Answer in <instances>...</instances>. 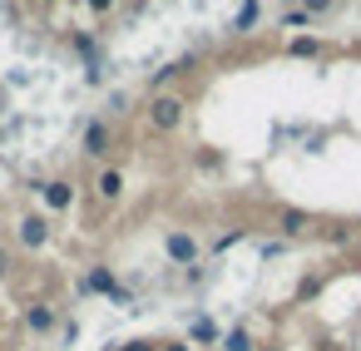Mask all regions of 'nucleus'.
<instances>
[{
    "instance_id": "ddd939ff",
    "label": "nucleus",
    "mask_w": 361,
    "mask_h": 351,
    "mask_svg": "<svg viewBox=\"0 0 361 351\" xmlns=\"http://www.w3.org/2000/svg\"><path fill=\"white\" fill-rule=\"evenodd\" d=\"M252 25H257V0H243V11H238V20H233V30H238V35H247Z\"/></svg>"
},
{
    "instance_id": "6ab92c4d",
    "label": "nucleus",
    "mask_w": 361,
    "mask_h": 351,
    "mask_svg": "<svg viewBox=\"0 0 361 351\" xmlns=\"http://www.w3.org/2000/svg\"><path fill=\"white\" fill-rule=\"evenodd\" d=\"M164 351H188V346H183V341H169V346H164Z\"/></svg>"
},
{
    "instance_id": "423d86ee",
    "label": "nucleus",
    "mask_w": 361,
    "mask_h": 351,
    "mask_svg": "<svg viewBox=\"0 0 361 351\" xmlns=\"http://www.w3.org/2000/svg\"><path fill=\"white\" fill-rule=\"evenodd\" d=\"M16 233H20L25 247H45V242H50V223H45V218H20Z\"/></svg>"
},
{
    "instance_id": "f03ea898",
    "label": "nucleus",
    "mask_w": 361,
    "mask_h": 351,
    "mask_svg": "<svg viewBox=\"0 0 361 351\" xmlns=\"http://www.w3.org/2000/svg\"><path fill=\"white\" fill-rule=\"evenodd\" d=\"M149 124H154L159 134H173V129L183 124V99H173V94H154V104H149Z\"/></svg>"
},
{
    "instance_id": "4468645a",
    "label": "nucleus",
    "mask_w": 361,
    "mask_h": 351,
    "mask_svg": "<svg viewBox=\"0 0 361 351\" xmlns=\"http://www.w3.org/2000/svg\"><path fill=\"white\" fill-rule=\"evenodd\" d=\"M287 55H297V60H312V55H322V45H317L312 35H297V40L287 45Z\"/></svg>"
},
{
    "instance_id": "9b49d317",
    "label": "nucleus",
    "mask_w": 361,
    "mask_h": 351,
    "mask_svg": "<svg viewBox=\"0 0 361 351\" xmlns=\"http://www.w3.org/2000/svg\"><path fill=\"white\" fill-rule=\"evenodd\" d=\"M218 346H223V351H257V346H252V336H247L243 326H233V331H223V341H218Z\"/></svg>"
},
{
    "instance_id": "2eb2a0df",
    "label": "nucleus",
    "mask_w": 361,
    "mask_h": 351,
    "mask_svg": "<svg viewBox=\"0 0 361 351\" xmlns=\"http://www.w3.org/2000/svg\"><path fill=\"white\" fill-rule=\"evenodd\" d=\"M85 6H90L94 16H109V11H114V0H85Z\"/></svg>"
},
{
    "instance_id": "6e6552de",
    "label": "nucleus",
    "mask_w": 361,
    "mask_h": 351,
    "mask_svg": "<svg viewBox=\"0 0 361 351\" xmlns=\"http://www.w3.org/2000/svg\"><path fill=\"white\" fill-rule=\"evenodd\" d=\"M25 326H30V331H50V326H55V312H50L45 302H30V307H25Z\"/></svg>"
},
{
    "instance_id": "39448f33",
    "label": "nucleus",
    "mask_w": 361,
    "mask_h": 351,
    "mask_svg": "<svg viewBox=\"0 0 361 351\" xmlns=\"http://www.w3.org/2000/svg\"><path fill=\"white\" fill-rule=\"evenodd\" d=\"M277 228H282L287 238H302V233L312 228V213H302V208H277Z\"/></svg>"
},
{
    "instance_id": "1a4fd4ad",
    "label": "nucleus",
    "mask_w": 361,
    "mask_h": 351,
    "mask_svg": "<svg viewBox=\"0 0 361 351\" xmlns=\"http://www.w3.org/2000/svg\"><path fill=\"white\" fill-rule=\"evenodd\" d=\"M188 336H193V341H203V346H213V341H223V331H218V321H208V316H198V321L188 326Z\"/></svg>"
},
{
    "instance_id": "a211bd4d",
    "label": "nucleus",
    "mask_w": 361,
    "mask_h": 351,
    "mask_svg": "<svg viewBox=\"0 0 361 351\" xmlns=\"http://www.w3.org/2000/svg\"><path fill=\"white\" fill-rule=\"evenodd\" d=\"M124 351H149V341H134V346H124Z\"/></svg>"
},
{
    "instance_id": "0eeeda50",
    "label": "nucleus",
    "mask_w": 361,
    "mask_h": 351,
    "mask_svg": "<svg viewBox=\"0 0 361 351\" xmlns=\"http://www.w3.org/2000/svg\"><path fill=\"white\" fill-rule=\"evenodd\" d=\"M40 193H45V203H50L55 213H65V208L75 203V183H65V178H55V183H45Z\"/></svg>"
},
{
    "instance_id": "20e7f679",
    "label": "nucleus",
    "mask_w": 361,
    "mask_h": 351,
    "mask_svg": "<svg viewBox=\"0 0 361 351\" xmlns=\"http://www.w3.org/2000/svg\"><path fill=\"white\" fill-rule=\"evenodd\" d=\"M85 154H90V159H104V154H109V124H104V119H94V124L85 129Z\"/></svg>"
},
{
    "instance_id": "f257e3e1",
    "label": "nucleus",
    "mask_w": 361,
    "mask_h": 351,
    "mask_svg": "<svg viewBox=\"0 0 361 351\" xmlns=\"http://www.w3.org/2000/svg\"><path fill=\"white\" fill-rule=\"evenodd\" d=\"M94 292H99V297H109L114 307H129V302H134V292H129V287H119V277H114L109 267H90V272L80 277V297H94Z\"/></svg>"
},
{
    "instance_id": "7ed1b4c3",
    "label": "nucleus",
    "mask_w": 361,
    "mask_h": 351,
    "mask_svg": "<svg viewBox=\"0 0 361 351\" xmlns=\"http://www.w3.org/2000/svg\"><path fill=\"white\" fill-rule=\"evenodd\" d=\"M164 252H169L178 267H198V257H203L198 238H193V233H183V228H173V233L164 238Z\"/></svg>"
},
{
    "instance_id": "f3484780",
    "label": "nucleus",
    "mask_w": 361,
    "mask_h": 351,
    "mask_svg": "<svg viewBox=\"0 0 361 351\" xmlns=\"http://www.w3.org/2000/svg\"><path fill=\"white\" fill-rule=\"evenodd\" d=\"M6 272H11V252H6V247H0V277H6Z\"/></svg>"
},
{
    "instance_id": "9d476101",
    "label": "nucleus",
    "mask_w": 361,
    "mask_h": 351,
    "mask_svg": "<svg viewBox=\"0 0 361 351\" xmlns=\"http://www.w3.org/2000/svg\"><path fill=\"white\" fill-rule=\"evenodd\" d=\"M119 193H124V173L119 168H104L99 173V198H119Z\"/></svg>"
},
{
    "instance_id": "f8f14e48",
    "label": "nucleus",
    "mask_w": 361,
    "mask_h": 351,
    "mask_svg": "<svg viewBox=\"0 0 361 351\" xmlns=\"http://www.w3.org/2000/svg\"><path fill=\"white\" fill-rule=\"evenodd\" d=\"M183 70H188V60H178V65H164V70H154V75H149V90L159 94V85H169V80H178Z\"/></svg>"
},
{
    "instance_id": "dca6fc26",
    "label": "nucleus",
    "mask_w": 361,
    "mask_h": 351,
    "mask_svg": "<svg viewBox=\"0 0 361 351\" xmlns=\"http://www.w3.org/2000/svg\"><path fill=\"white\" fill-rule=\"evenodd\" d=\"M307 6V16H317V11H331V0H302Z\"/></svg>"
}]
</instances>
